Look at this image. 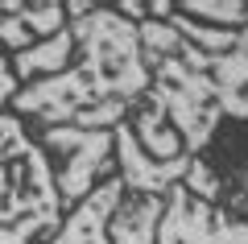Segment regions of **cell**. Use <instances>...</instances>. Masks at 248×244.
Segmentation results:
<instances>
[{
    "label": "cell",
    "mask_w": 248,
    "mask_h": 244,
    "mask_svg": "<svg viewBox=\"0 0 248 244\" xmlns=\"http://www.w3.org/2000/svg\"><path fill=\"white\" fill-rule=\"evenodd\" d=\"M71 62H75V33H71V25L58 29V33L46 37V42H33V46H25V50L9 54V66H13V75H17L21 87H29V83H37V79L62 75Z\"/></svg>",
    "instance_id": "obj_9"
},
{
    "label": "cell",
    "mask_w": 248,
    "mask_h": 244,
    "mask_svg": "<svg viewBox=\"0 0 248 244\" xmlns=\"http://www.w3.org/2000/svg\"><path fill=\"white\" fill-rule=\"evenodd\" d=\"M58 29H66V9L62 0H0V50L17 54L33 42H46Z\"/></svg>",
    "instance_id": "obj_8"
},
{
    "label": "cell",
    "mask_w": 248,
    "mask_h": 244,
    "mask_svg": "<svg viewBox=\"0 0 248 244\" xmlns=\"http://www.w3.org/2000/svg\"><path fill=\"white\" fill-rule=\"evenodd\" d=\"M174 4L190 21H203V25H215V29L248 25V0H174Z\"/></svg>",
    "instance_id": "obj_12"
},
{
    "label": "cell",
    "mask_w": 248,
    "mask_h": 244,
    "mask_svg": "<svg viewBox=\"0 0 248 244\" xmlns=\"http://www.w3.org/2000/svg\"><path fill=\"white\" fill-rule=\"evenodd\" d=\"M17 91H21V83H17V75H13V66H9V54L0 50V112H9V104L17 99Z\"/></svg>",
    "instance_id": "obj_13"
},
{
    "label": "cell",
    "mask_w": 248,
    "mask_h": 244,
    "mask_svg": "<svg viewBox=\"0 0 248 244\" xmlns=\"http://www.w3.org/2000/svg\"><path fill=\"white\" fill-rule=\"evenodd\" d=\"M157 219H161V199L149 195H124V203L112 215V244H153L157 240Z\"/></svg>",
    "instance_id": "obj_11"
},
{
    "label": "cell",
    "mask_w": 248,
    "mask_h": 244,
    "mask_svg": "<svg viewBox=\"0 0 248 244\" xmlns=\"http://www.w3.org/2000/svg\"><path fill=\"white\" fill-rule=\"evenodd\" d=\"M120 203H124L120 178H108V182L95 186L83 203H75V207L62 215V224L37 244H112L108 228H112V215H116Z\"/></svg>",
    "instance_id": "obj_7"
},
{
    "label": "cell",
    "mask_w": 248,
    "mask_h": 244,
    "mask_svg": "<svg viewBox=\"0 0 248 244\" xmlns=\"http://www.w3.org/2000/svg\"><path fill=\"white\" fill-rule=\"evenodd\" d=\"M124 120H128V129H133L137 145H141L149 157H157V162H174V157H182V153H186L182 137L174 132V124L166 120V112H161V108L153 104L149 96L137 99V108L124 116Z\"/></svg>",
    "instance_id": "obj_10"
},
{
    "label": "cell",
    "mask_w": 248,
    "mask_h": 244,
    "mask_svg": "<svg viewBox=\"0 0 248 244\" xmlns=\"http://www.w3.org/2000/svg\"><path fill=\"white\" fill-rule=\"evenodd\" d=\"M116 141V178H120L124 195H149V199H166L174 186H182L186 170H190V153L174 157V162H157L137 145L128 120H120L112 129Z\"/></svg>",
    "instance_id": "obj_5"
},
{
    "label": "cell",
    "mask_w": 248,
    "mask_h": 244,
    "mask_svg": "<svg viewBox=\"0 0 248 244\" xmlns=\"http://www.w3.org/2000/svg\"><path fill=\"white\" fill-rule=\"evenodd\" d=\"M66 25L75 33V62L54 79L21 87L9 112L29 129H116L149 91L137 25L104 0Z\"/></svg>",
    "instance_id": "obj_1"
},
{
    "label": "cell",
    "mask_w": 248,
    "mask_h": 244,
    "mask_svg": "<svg viewBox=\"0 0 248 244\" xmlns=\"http://www.w3.org/2000/svg\"><path fill=\"white\" fill-rule=\"evenodd\" d=\"M29 132L37 137V145L50 157L62 211H71L95 186H104L108 178H116L112 129H66V124H54V129H29Z\"/></svg>",
    "instance_id": "obj_3"
},
{
    "label": "cell",
    "mask_w": 248,
    "mask_h": 244,
    "mask_svg": "<svg viewBox=\"0 0 248 244\" xmlns=\"http://www.w3.org/2000/svg\"><path fill=\"white\" fill-rule=\"evenodd\" d=\"M153 244H248V215L203 203L182 186L161 199L157 240Z\"/></svg>",
    "instance_id": "obj_4"
},
{
    "label": "cell",
    "mask_w": 248,
    "mask_h": 244,
    "mask_svg": "<svg viewBox=\"0 0 248 244\" xmlns=\"http://www.w3.org/2000/svg\"><path fill=\"white\" fill-rule=\"evenodd\" d=\"M62 215L46 149L21 116L0 112V244H37Z\"/></svg>",
    "instance_id": "obj_2"
},
{
    "label": "cell",
    "mask_w": 248,
    "mask_h": 244,
    "mask_svg": "<svg viewBox=\"0 0 248 244\" xmlns=\"http://www.w3.org/2000/svg\"><path fill=\"white\" fill-rule=\"evenodd\" d=\"M195 157H203L219 178V203L215 207L248 215V124H223L215 132V141Z\"/></svg>",
    "instance_id": "obj_6"
}]
</instances>
